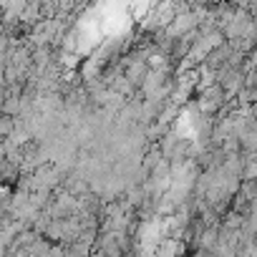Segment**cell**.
<instances>
[{
    "label": "cell",
    "mask_w": 257,
    "mask_h": 257,
    "mask_svg": "<svg viewBox=\"0 0 257 257\" xmlns=\"http://www.w3.org/2000/svg\"><path fill=\"white\" fill-rule=\"evenodd\" d=\"M123 63H126V68H123V76L132 81V86L134 88H139L142 91V86H144V81H147V76H149V61L139 53L137 58H123Z\"/></svg>",
    "instance_id": "6da1fadb"
},
{
    "label": "cell",
    "mask_w": 257,
    "mask_h": 257,
    "mask_svg": "<svg viewBox=\"0 0 257 257\" xmlns=\"http://www.w3.org/2000/svg\"><path fill=\"white\" fill-rule=\"evenodd\" d=\"M222 227L229 229V232H242V229L247 227V217L239 214V212H234V209H229V212L222 217Z\"/></svg>",
    "instance_id": "7a4b0ae2"
},
{
    "label": "cell",
    "mask_w": 257,
    "mask_h": 257,
    "mask_svg": "<svg viewBox=\"0 0 257 257\" xmlns=\"http://www.w3.org/2000/svg\"><path fill=\"white\" fill-rule=\"evenodd\" d=\"M249 217H254V219H257V199L249 204Z\"/></svg>",
    "instance_id": "3957f363"
}]
</instances>
